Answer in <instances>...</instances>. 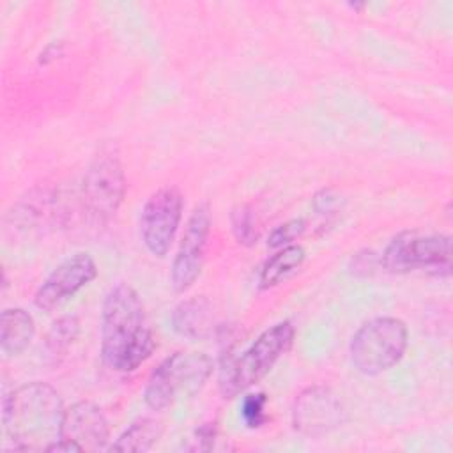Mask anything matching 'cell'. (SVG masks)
<instances>
[{
    "label": "cell",
    "mask_w": 453,
    "mask_h": 453,
    "mask_svg": "<svg viewBox=\"0 0 453 453\" xmlns=\"http://www.w3.org/2000/svg\"><path fill=\"white\" fill-rule=\"evenodd\" d=\"M304 258H306V251L303 246H297V244L283 246L264 264L260 276H258L260 287L271 288V287L285 281L288 276H292L296 271H299Z\"/></svg>",
    "instance_id": "obj_15"
},
{
    "label": "cell",
    "mask_w": 453,
    "mask_h": 453,
    "mask_svg": "<svg viewBox=\"0 0 453 453\" xmlns=\"http://www.w3.org/2000/svg\"><path fill=\"white\" fill-rule=\"evenodd\" d=\"M35 334V324L28 311L7 308L0 317V349L5 356L21 354Z\"/></svg>",
    "instance_id": "obj_14"
},
{
    "label": "cell",
    "mask_w": 453,
    "mask_h": 453,
    "mask_svg": "<svg viewBox=\"0 0 453 453\" xmlns=\"http://www.w3.org/2000/svg\"><path fill=\"white\" fill-rule=\"evenodd\" d=\"M78 334V320L74 317H62L58 319L48 336H46V342H44V349H46V354L53 359H57L58 356H64L65 350L71 347V343L74 342Z\"/></svg>",
    "instance_id": "obj_17"
},
{
    "label": "cell",
    "mask_w": 453,
    "mask_h": 453,
    "mask_svg": "<svg viewBox=\"0 0 453 453\" xmlns=\"http://www.w3.org/2000/svg\"><path fill=\"white\" fill-rule=\"evenodd\" d=\"M265 403L267 398L264 393H251L246 395L241 405V416L246 426L258 428L265 421Z\"/></svg>",
    "instance_id": "obj_19"
},
{
    "label": "cell",
    "mask_w": 453,
    "mask_h": 453,
    "mask_svg": "<svg viewBox=\"0 0 453 453\" xmlns=\"http://www.w3.org/2000/svg\"><path fill=\"white\" fill-rule=\"evenodd\" d=\"M211 234V211L200 203L191 212L172 264V285L177 292L188 290L198 278Z\"/></svg>",
    "instance_id": "obj_9"
},
{
    "label": "cell",
    "mask_w": 453,
    "mask_h": 453,
    "mask_svg": "<svg viewBox=\"0 0 453 453\" xmlns=\"http://www.w3.org/2000/svg\"><path fill=\"white\" fill-rule=\"evenodd\" d=\"M232 230L235 239L244 246H253L258 239V225L253 211L248 205H241L232 212Z\"/></svg>",
    "instance_id": "obj_18"
},
{
    "label": "cell",
    "mask_w": 453,
    "mask_h": 453,
    "mask_svg": "<svg viewBox=\"0 0 453 453\" xmlns=\"http://www.w3.org/2000/svg\"><path fill=\"white\" fill-rule=\"evenodd\" d=\"M163 425L152 418H140L133 421L119 439L110 446L111 451H147L161 437Z\"/></svg>",
    "instance_id": "obj_16"
},
{
    "label": "cell",
    "mask_w": 453,
    "mask_h": 453,
    "mask_svg": "<svg viewBox=\"0 0 453 453\" xmlns=\"http://www.w3.org/2000/svg\"><path fill=\"white\" fill-rule=\"evenodd\" d=\"M343 421V405L329 388H308L294 402L292 425L297 432L304 435H326L342 426Z\"/></svg>",
    "instance_id": "obj_10"
},
{
    "label": "cell",
    "mask_w": 453,
    "mask_h": 453,
    "mask_svg": "<svg viewBox=\"0 0 453 453\" xmlns=\"http://www.w3.org/2000/svg\"><path fill=\"white\" fill-rule=\"evenodd\" d=\"M382 265L391 273H409L416 269L449 273L451 241L448 235L402 232L388 244L382 255Z\"/></svg>",
    "instance_id": "obj_6"
},
{
    "label": "cell",
    "mask_w": 453,
    "mask_h": 453,
    "mask_svg": "<svg viewBox=\"0 0 453 453\" xmlns=\"http://www.w3.org/2000/svg\"><path fill=\"white\" fill-rule=\"evenodd\" d=\"M97 276L96 262L88 253H74L60 262L37 288L34 303L39 310L51 311Z\"/></svg>",
    "instance_id": "obj_11"
},
{
    "label": "cell",
    "mask_w": 453,
    "mask_h": 453,
    "mask_svg": "<svg viewBox=\"0 0 453 453\" xmlns=\"http://www.w3.org/2000/svg\"><path fill=\"white\" fill-rule=\"evenodd\" d=\"M407 326L395 317L365 322L350 340V361L357 372L377 375L396 365L407 349Z\"/></svg>",
    "instance_id": "obj_5"
},
{
    "label": "cell",
    "mask_w": 453,
    "mask_h": 453,
    "mask_svg": "<svg viewBox=\"0 0 453 453\" xmlns=\"http://www.w3.org/2000/svg\"><path fill=\"white\" fill-rule=\"evenodd\" d=\"M4 428L19 451H48L60 439L64 405L60 395L44 382L12 389L2 405Z\"/></svg>",
    "instance_id": "obj_2"
},
{
    "label": "cell",
    "mask_w": 453,
    "mask_h": 453,
    "mask_svg": "<svg viewBox=\"0 0 453 453\" xmlns=\"http://www.w3.org/2000/svg\"><path fill=\"white\" fill-rule=\"evenodd\" d=\"M143 303L126 283L110 288L101 313V356L117 372L136 370L154 350Z\"/></svg>",
    "instance_id": "obj_1"
},
{
    "label": "cell",
    "mask_w": 453,
    "mask_h": 453,
    "mask_svg": "<svg viewBox=\"0 0 453 453\" xmlns=\"http://www.w3.org/2000/svg\"><path fill=\"white\" fill-rule=\"evenodd\" d=\"M214 437H216V426L214 423H205V425H200L193 437L189 439V444L184 446V449H189V451H207L214 446Z\"/></svg>",
    "instance_id": "obj_21"
},
{
    "label": "cell",
    "mask_w": 453,
    "mask_h": 453,
    "mask_svg": "<svg viewBox=\"0 0 453 453\" xmlns=\"http://www.w3.org/2000/svg\"><path fill=\"white\" fill-rule=\"evenodd\" d=\"M304 230V221L303 219H290L280 226H276L271 235L267 244L271 248H283L288 246L296 237H299Z\"/></svg>",
    "instance_id": "obj_20"
},
{
    "label": "cell",
    "mask_w": 453,
    "mask_h": 453,
    "mask_svg": "<svg viewBox=\"0 0 453 453\" xmlns=\"http://www.w3.org/2000/svg\"><path fill=\"white\" fill-rule=\"evenodd\" d=\"M294 334L296 331L290 322H280L265 329L241 356L234 357L223 368L219 379L225 398L235 396L265 377L274 363L290 349Z\"/></svg>",
    "instance_id": "obj_4"
},
{
    "label": "cell",
    "mask_w": 453,
    "mask_h": 453,
    "mask_svg": "<svg viewBox=\"0 0 453 453\" xmlns=\"http://www.w3.org/2000/svg\"><path fill=\"white\" fill-rule=\"evenodd\" d=\"M172 326L180 336L193 340L207 338L214 331L212 308L202 297L182 301L172 311Z\"/></svg>",
    "instance_id": "obj_13"
},
{
    "label": "cell",
    "mask_w": 453,
    "mask_h": 453,
    "mask_svg": "<svg viewBox=\"0 0 453 453\" xmlns=\"http://www.w3.org/2000/svg\"><path fill=\"white\" fill-rule=\"evenodd\" d=\"M126 193L120 161L111 154L97 156L85 172L81 184L83 209L96 223H106L119 211Z\"/></svg>",
    "instance_id": "obj_7"
},
{
    "label": "cell",
    "mask_w": 453,
    "mask_h": 453,
    "mask_svg": "<svg viewBox=\"0 0 453 453\" xmlns=\"http://www.w3.org/2000/svg\"><path fill=\"white\" fill-rule=\"evenodd\" d=\"M211 373L212 359L207 354L179 350L150 373L143 400L150 409L163 411L177 400L196 395Z\"/></svg>",
    "instance_id": "obj_3"
},
{
    "label": "cell",
    "mask_w": 453,
    "mask_h": 453,
    "mask_svg": "<svg viewBox=\"0 0 453 453\" xmlns=\"http://www.w3.org/2000/svg\"><path fill=\"white\" fill-rule=\"evenodd\" d=\"M182 218V195L175 188H161L145 202L140 214V235L147 251L165 257L175 239Z\"/></svg>",
    "instance_id": "obj_8"
},
{
    "label": "cell",
    "mask_w": 453,
    "mask_h": 453,
    "mask_svg": "<svg viewBox=\"0 0 453 453\" xmlns=\"http://www.w3.org/2000/svg\"><path fill=\"white\" fill-rule=\"evenodd\" d=\"M338 203V196H334L331 191H322L320 195L315 196L313 200V205L319 212H327L331 211L334 205Z\"/></svg>",
    "instance_id": "obj_22"
},
{
    "label": "cell",
    "mask_w": 453,
    "mask_h": 453,
    "mask_svg": "<svg viewBox=\"0 0 453 453\" xmlns=\"http://www.w3.org/2000/svg\"><path fill=\"white\" fill-rule=\"evenodd\" d=\"M110 437L108 421L103 411L92 402H76L64 412L60 439L71 451H99Z\"/></svg>",
    "instance_id": "obj_12"
}]
</instances>
